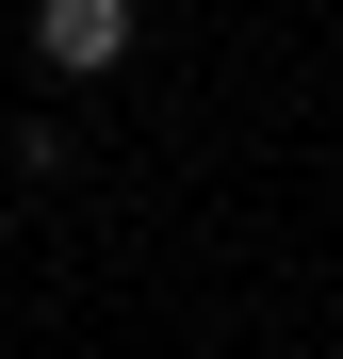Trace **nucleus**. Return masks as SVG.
Wrapping results in <instances>:
<instances>
[{"instance_id": "nucleus-1", "label": "nucleus", "mask_w": 343, "mask_h": 359, "mask_svg": "<svg viewBox=\"0 0 343 359\" xmlns=\"http://www.w3.org/2000/svg\"><path fill=\"white\" fill-rule=\"evenodd\" d=\"M131 33H147V0H33V66L49 82H114Z\"/></svg>"}]
</instances>
